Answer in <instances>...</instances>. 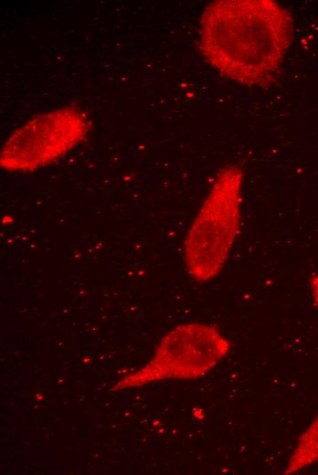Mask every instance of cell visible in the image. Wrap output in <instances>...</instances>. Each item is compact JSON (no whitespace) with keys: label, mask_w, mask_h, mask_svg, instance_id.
I'll return each instance as SVG.
<instances>
[{"label":"cell","mask_w":318,"mask_h":475,"mask_svg":"<svg viewBox=\"0 0 318 475\" xmlns=\"http://www.w3.org/2000/svg\"><path fill=\"white\" fill-rule=\"evenodd\" d=\"M289 11L271 0H218L200 19L199 49L224 77L246 86L270 85L291 45Z\"/></svg>","instance_id":"1"},{"label":"cell","mask_w":318,"mask_h":475,"mask_svg":"<svg viewBox=\"0 0 318 475\" xmlns=\"http://www.w3.org/2000/svg\"><path fill=\"white\" fill-rule=\"evenodd\" d=\"M318 462V414L299 437L283 473L292 474Z\"/></svg>","instance_id":"5"},{"label":"cell","mask_w":318,"mask_h":475,"mask_svg":"<svg viewBox=\"0 0 318 475\" xmlns=\"http://www.w3.org/2000/svg\"><path fill=\"white\" fill-rule=\"evenodd\" d=\"M229 341L213 325H178L159 342L152 358L119 380L111 390L139 387L168 379H196L205 375L230 351Z\"/></svg>","instance_id":"3"},{"label":"cell","mask_w":318,"mask_h":475,"mask_svg":"<svg viewBox=\"0 0 318 475\" xmlns=\"http://www.w3.org/2000/svg\"><path fill=\"white\" fill-rule=\"evenodd\" d=\"M90 126L87 115L76 107L38 115L5 142L0 153L1 167L8 172H29L45 166L81 142Z\"/></svg>","instance_id":"4"},{"label":"cell","mask_w":318,"mask_h":475,"mask_svg":"<svg viewBox=\"0 0 318 475\" xmlns=\"http://www.w3.org/2000/svg\"><path fill=\"white\" fill-rule=\"evenodd\" d=\"M242 184L240 168H223L186 233L185 265L197 281L218 275L229 256L240 228Z\"/></svg>","instance_id":"2"},{"label":"cell","mask_w":318,"mask_h":475,"mask_svg":"<svg viewBox=\"0 0 318 475\" xmlns=\"http://www.w3.org/2000/svg\"><path fill=\"white\" fill-rule=\"evenodd\" d=\"M310 286L314 304L318 308V274L312 278Z\"/></svg>","instance_id":"6"}]
</instances>
